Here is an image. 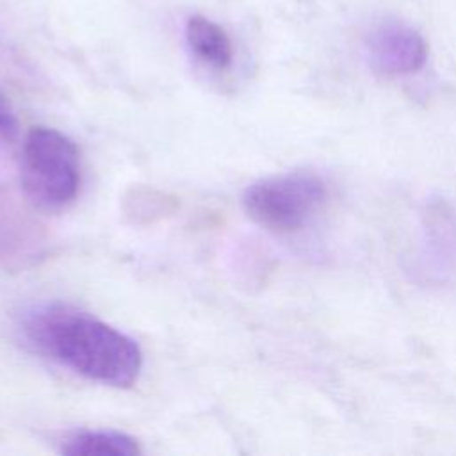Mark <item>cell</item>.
I'll use <instances>...</instances> for the list:
<instances>
[{"mask_svg":"<svg viewBox=\"0 0 456 456\" xmlns=\"http://www.w3.org/2000/svg\"><path fill=\"white\" fill-rule=\"evenodd\" d=\"M21 183L45 210L69 205L80 185V157L75 142L50 126H34L23 141Z\"/></svg>","mask_w":456,"mask_h":456,"instance_id":"2","label":"cell"},{"mask_svg":"<svg viewBox=\"0 0 456 456\" xmlns=\"http://www.w3.org/2000/svg\"><path fill=\"white\" fill-rule=\"evenodd\" d=\"M28 340L46 356L102 385L128 388L142 369L134 338L68 305H45L23 321Z\"/></svg>","mask_w":456,"mask_h":456,"instance_id":"1","label":"cell"},{"mask_svg":"<svg viewBox=\"0 0 456 456\" xmlns=\"http://www.w3.org/2000/svg\"><path fill=\"white\" fill-rule=\"evenodd\" d=\"M326 200L324 182L312 173L296 171L262 178L242 196L248 217L274 233L301 230Z\"/></svg>","mask_w":456,"mask_h":456,"instance_id":"3","label":"cell"},{"mask_svg":"<svg viewBox=\"0 0 456 456\" xmlns=\"http://www.w3.org/2000/svg\"><path fill=\"white\" fill-rule=\"evenodd\" d=\"M185 37L191 50L214 68H228L232 62V43L228 34L214 21L203 16L189 18L185 25Z\"/></svg>","mask_w":456,"mask_h":456,"instance_id":"6","label":"cell"},{"mask_svg":"<svg viewBox=\"0 0 456 456\" xmlns=\"http://www.w3.org/2000/svg\"><path fill=\"white\" fill-rule=\"evenodd\" d=\"M18 118L11 107V102L0 89V137L12 141L18 135Z\"/></svg>","mask_w":456,"mask_h":456,"instance_id":"7","label":"cell"},{"mask_svg":"<svg viewBox=\"0 0 456 456\" xmlns=\"http://www.w3.org/2000/svg\"><path fill=\"white\" fill-rule=\"evenodd\" d=\"M428 55L424 37L401 21H381L365 37L369 66L387 77H401L419 71Z\"/></svg>","mask_w":456,"mask_h":456,"instance_id":"4","label":"cell"},{"mask_svg":"<svg viewBox=\"0 0 456 456\" xmlns=\"http://www.w3.org/2000/svg\"><path fill=\"white\" fill-rule=\"evenodd\" d=\"M61 452L68 456H139L141 447L135 438L119 431L84 429L69 435Z\"/></svg>","mask_w":456,"mask_h":456,"instance_id":"5","label":"cell"}]
</instances>
